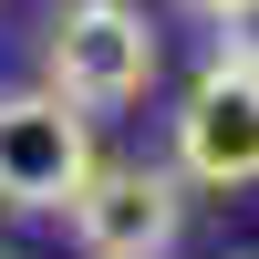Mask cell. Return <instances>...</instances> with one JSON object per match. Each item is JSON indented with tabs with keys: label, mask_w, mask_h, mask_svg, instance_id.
<instances>
[{
	"label": "cell",
	"mask_w": 259,
	"mask_h": 259,
	"mask_svg": "<svg viewBox=\"0 0 259 259\" xmlns=\"http://www.w3.org/2000/svg\"><path fill=\"white\" fill-rule=\"evenodd\" d=\"M187 228V197L166 166H94L73 197V239L83 259H166Z\"/></svg>",
	"instance_id": "cell-4"
},
{
	"label": "cell",
	"mask_w": 259,
	"mask_h": 259,
	"mask_svg": "<svg viewBox=\"0 0 259 259\" xmlns=\"http://www.w3.org/2000/svg\"><path fill=\"white\" fill-rule=\"evenodd\" d=\"M177 11H197V21H218V11H228V0H177Z\"/></svg>",
	"instance_id": "cell-6"
},
{
	"label": "cell",
	"mask_w": 259,
	"mask_h": 259,
	"mask_svg": "<svg viewBox=\"0 0 259 259\" xmlns=\"http://www.w3.org/2000/svg\"><path fill=\"white\" fill-rule=\"evenodd\" d=\"M94 114L73 94H0V207L11 218H73L83 177H94Z\"/></svg>",
	"instance_id": "cell-2"
},
{
	"label": "cell",
	"mask_w": 259,
	"mask_h": 259,
	"mask_svg": "<svg viewBox=\"0 0 259 259\" xmlns=\"http://www.w3.org/2000/svg\"><path fill=\"white\" fill-rule=\"evenodd\" d=\"M41 73H52V94H73L83 114H124V104L156 94L166 52H156V21H145L135 0H62L52 41H41Z\"/></svg>",
	"instance_id": "cell-1"
},
{
	"label": "cell",
	"mask_w": 259,
	"mask_h": 259,
	"mask_svg": "<svg viewBox=\"0 0 259 259\" xmlns=\"http://www.w3.org/2000/svg\"><path fill=\"white\" fill-rule=\"evenodd\" d=\"M177 177L187 187H259V73L249 62H207L177 104Z\"/></svg>",
	"instance_id": "cell-3"
},
{
	"label": "cell",
	"mask_w": 259,
	"mask_h": 259,
	"mask_svg": "<svg viewBox=\"0 0 259 259\" xmlns=\"http://www.w3.org/2000/svg\"><path fill=\"white\" fill-rule=\"evenodd\" d=\"M0 259H21V249H0Z\"/></svg>",
	"instance_id": "cell-7"
},
{
	"label": "cell",
	"mask_w": 259,
	"mask_h": 259,
	"mask_svg": "<svg viewBox=\"0 0 259 259\" xmlns=\"http://www.w3.org/2000/svg\"><path fill=\"white\" fill-rule=\"evenodd\" d=\"M218 52L259 73V0H228V11H218Z\"/></svg>",
	"instance_id": "cell-5"
}]
</instances>
